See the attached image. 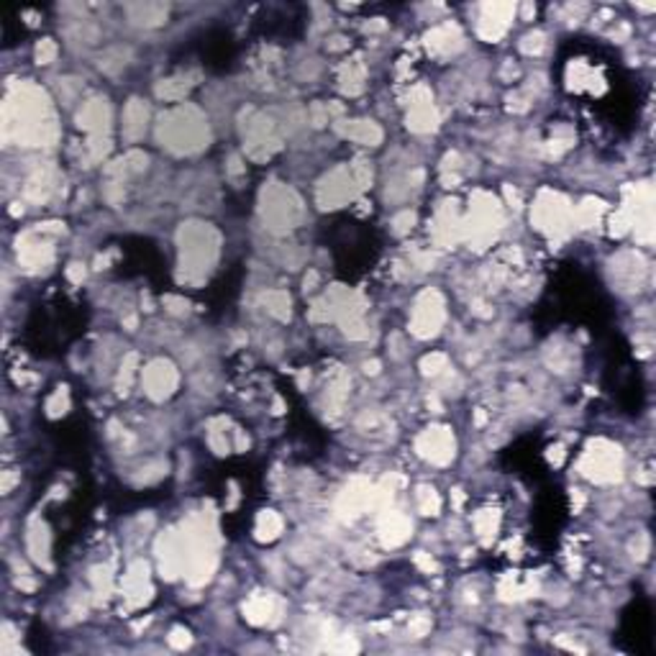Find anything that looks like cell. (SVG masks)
Here are the masks:
<instances>
[{
	"label": "cell",
	"instance_id": "obj_6",
	"mask_svg": "<svg viewBox=\"0 0 656 656\" xmlns=\"http://www.w3.org/2000/svg\"><path fill=\"white\" fill-rule=\"evenodd\" d=\"M54 54H56V49H54V44H52V41H41L39 49H36V59H39L41 64L52 62V59H54Z\"/></svg>",
	"mask_w": 656,
	"mask_h": 656
},
{
	"label": "cell",
	"instance_id": "obj_1",
	"mask_svg": "<svg viewBox=\"0 0 656 656\" xmlns=\"http://www.w3.org/2000/svg\"><path fill=\"white\" fill-rule=\"evenodd\" d=\"M418 446L421 448L428 446V451H423V454L431 456L433 462H439V464H444V462H448L454 456V439L448 436L446 428H428V433L421 439Z\"/></svg>",
	"mask_w": 656,
	"mask_h": 656
},
{
	"label": "cell",
	"instance_id": "obj_4",
	"mask_svg": "<svg viewBox=\"0 0 656 656\" xmlns=\"http://www.w3.org/2000/svg\"><path fill=\"white\" fill-rule=\"evenodd\" d=\"M105 105L100 100H93V103L85 108V113H80V126L85 128H97L100 131V123H105Z\"/></svg>",
	"mask_w": 656,
	"mask_h": 656
},
{
	"label": "cell",
	"instance_id": "obj_5",
	"mask_svg": "<svg viewBox=\"0 0 656 656\" xmlns=\"http://www.w3.org/2000/svg\"><path fill=\"white\" fill-rule=\"evenodd\" d=\"M421 497H423V510H425V515H433V513L439 510V497L433 495V490L423 487V490H421Z\"/></svg>",
	"mask_w": 656,
	"mask_h": 656
},
{
	"label": "cell",
	"instance_id": "obj_2",
	"mask_svg": "<svg viewBox=\"0 0 656 656\" xmlns=\"http://www.w3.org/2000/svg\"><path fill=\"white\" fill-rule=\"evenodd\" d=\"M144 380H146V390H149L152 398H164V395H169L172 387H175V372H172V367H169L167 361H154L152 367L146 369Z\"/></svg>",
	"mask_w": 656,
	"mask_h": 656
},
{
	"label": "cell",
	"instance_id": "obj_3",
	"mask_svg": "<svg viewBox=\"0 0 656 656\" xmlns=\"http://www.w3.org/2000/svg\"><path fill=\"white\" fill-rule=\"evenodd\" d=\"M459 44V31L456 26H441L433 33H428V47L433 52H451Z\"/></svg>",
	"mask_w": 656,
	"mask_h": 656
}]
</instances>
